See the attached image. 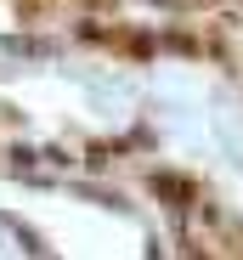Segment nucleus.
<instances>
[{"mask_svg": "<svg viewBox=\"0 0 243 260\" xmlns=\"http://www.w3.org/2000/svg\"><path fill=\"white\" fill-rule=\"evenodd\" d=\"M147 187L164 198V204H176V209H181V204H192V181H187V176H170V170H158Z\"/></svg>", "mask_w": 243, "mask_h": 260, "instance_id": "1", "label": "nucleus"}]
</instances>
